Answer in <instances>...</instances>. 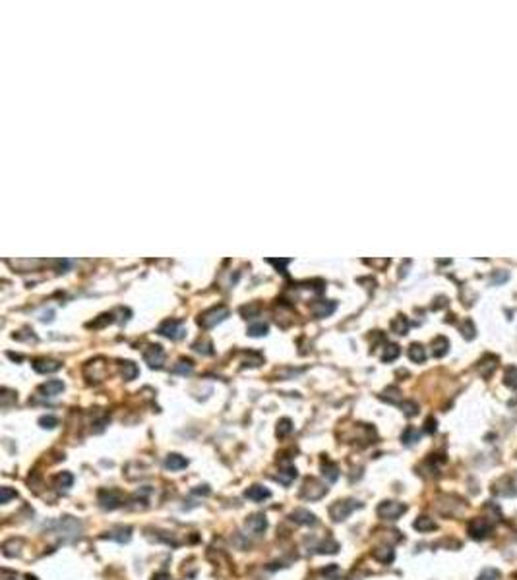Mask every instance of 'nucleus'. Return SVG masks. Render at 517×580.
Wrapping results in <instances>:
<instances>
[{
    "mask_svg": "<svg viewBox=\"0 0 517 580\" xmlns=\"http://www.w3.org/2000/svg\"><path fill=\"white\" fill-rule=\"evenodd\" d=\"M492 530H494V524L486 516H474L467 524V532L473 540H484L492 534Z\"/></svg>",
    "mask_w": 517,
    "mask_h": 580,
    "instance_id": "obj_1",
    "label": "nucleus"
},
{
    "mask_svg": "<svg viewBox=\"0 0 517 580\" xmlns=\"http://www.w3.org/2000/svg\"><path fill=\"white\" fill-rule=\"evenodd\" d=\"M362 505L358 503V501H355V499H343V501H335L331 507H329V516H331V520L335 522H341L345 520L353 510H356V508H360Z\"/></svg>",
    "mask_w": 517,
    "mask_h": 580,
    "instance_id": "obj_2",
    "label": "nucleus"
},
{
    "mask_svg": "<svg viewBox=\"0 0 517 580\" xmlns=\"http://www.w3.org/2000/svg\"><path fill=\"white\" fill-rule=\"evenodd\" d=\"M376 512L382 520H397L401 514L407 512V505L399 501H382L376 508Z\"/></svg>",
    "mask_w": 517,
    "mask_h": 580,
    "instance_id": "obj_3",
    "label": "nucleus"
},
{
    "mask_svg": "<svg viewBox=\"0 0 517 580\" xmlns=\"http://www.w3.org/2000/svg\"><path fill=\"white\" fill-rule=\"evenodd\" d=\"M325 493H327V488L325 484H322L320 480L316 478H306L302 488H300V497L302 499H308V501H318L322 499Z\"/></svg>",
    "mask_w": 517,
    "mask_h": 580,
    "instance_id": "obj_4",
    "label": "nucleus"
},
{
    "mask_svg": "<svg viewBox=\"0 0 517 580\" xmlns=\"http://www.w3.org/2000/svg\"><path fill=\"white\" fill-rule=\"evenodd\" d=\"M492 493H494L496 497H513V495L517 493V484H515V480H513V476L505 474V476L496 480V482L492 484Z\"/></svg>",
    "mask_w": 517,
    "mask_h": 580,
    "instance_id": "obj_5",
    "label": "nucleus"
},
{
    "mask_svg": "<svg viewBox=\"0 0 517 580\" xmlns=\"http://www.w3.org/2000/svg\"><path fill=\"white\" fill-rule=\"evenodd\" d=\"M227 318H229V310H227V308H223V306H219V308H211V310H207V312H204V314L200 316V325L206 327V329H211V327H215L217 323L225 321Z\"/></svg>",
    "mask_w": 517,
    "mask_h": 580,
    "instance_id": "obj_6",
    "label": "nucleus"
},
{
    "mask_svg": "<svg viewBox=\"0 0 517 580\" xmlns=\"http://www.w3.org/2000/svg\"><path fill=\"white\" fill-rule=\"evenodd\" d=\"M122 503H124V497L117 490H101L99 492V505L105 510H115V508L122 507Z\"/></svg>",
    "mask_w": 517,
    "mask_h": 580,
    "instance_id": "obj_7",
    "label": "nucleus"
},
{
    "mask_svg": "<svg viewBox=\"0 0 517 580\" xmlns=\"http://www.w3.org/2000/svg\"><path fill=\"white\" fill-rule=\"evenodd\" d=\"M144 360L148 364L149 368H161L163 362H165V352L159 344H149L146 350H144Z\"/></svg>",
    "mask_w": 517,
    "mask_h": 580,
    "instance_id": "obj_8",
    "label": "nucleus"
},
{
    "mask_svg": "<svg viewBox=\"0 0 517 580\" xmlns=\"http://www.w3.org/2000/svg\"><path fill=\"white\" fill-rule=\"evenodd\" d=\"M159 334L167 336V338H173V340H178V338L184 336V327H182L180 321L171 319V321H165L161 327H159Z\"/></svg>",
    "mask_w": 517,
    "mask_h": 580,
    "instance_id": "obj_9",
    "label": "nucleus"
},
{
    "mask_svg": "<svg viewBox=\"0 0 517 580\" xmlns=\"http://www.w3.org/2000/svg\"><path fill=\"white\" fill-rule=\"evenodd\" d=\"M289 518L295 522V524H300V526H314V524H318L316 514L310 512L308 508H295Z\"/></svg>",
    "mask_w": 517,
    "mask_h": 580,
    "instance_id": "obj_10",
    "label": "nucleus"
},
{
    "mask_svg": "<svg viewBox=\"0 0 517 580\" xmlns=\"http://www.w3.org/2000/svg\"><path fill=\"white\" fill-rule=\"evenodd\" d=\"M246 530L256 534V536L264 534L267 530V518L264 514H252V516L246 518Z\"/></svg>",
    "mask_w": 517,
    "mask_h": 580,
    "instance_id": "obj_11",
    "label": "nucleus"
},
{
    "mask_svg": "<svg viewBox=\"0 0 517 580\" xmlns=\"http://www.w3.org/2000/svg\"><path fill=\"white\" fill-rule=\"evenodd\" d=\"M62 368V364L59 360H51V358H39L33 362V370L37 374H55Z\"/></svg>",
    "mask_w": 517,
    "mask_h": 580,
    "instance_id": "obj_12",
    "label": "nucleus"
},
{
    "mask_svg": "<svg viewBox=\"0 0 517 580\" xmlns=\"http://www.w3.org/2000/svg\"><path fill=\"white\" fill-rule=\"evenodd\" d=\"M62 391H64V383L60 379H49L43 385H39V389H37V392L43 396H57Z\"/></svg>",
    "mask_w": 517,
    "mask_h": 580,
    "instance_id": "obj_13",
    "label": "nucleus"
},
{
    "mask_svg": "<svg viewBox=\"0 0 517 580\" xmlns=\"http://www.w3.org/2000/svg\"><path fill=\"white\" fill-rule=\"evenodd\" d=\"M333 312H335V302H331V300H320L312 306V314L316 318H327Z\"/></svg>",
    "mask_w": 517,
    "mask_h": 580,
    "instance_id": "obj_14",
    "label": "nucleus"
},
{
    "mask_svg": "<svg viewBox=\"0 0 517 580\" xmlns=\"http://www.w3.org/2000/svg\"><path fill=\"white\" fill-rule=\"evenodd\" d=\"M130 536H132V528L130 526H117L113 530L107 532V538L109 540H115L119 544H124V542H130Z\"/></svg>",
    "mask_w": 517,
    "mask_h": 580,
    "instance_id": "obj_15",
    "label": "nucleus"
},
{
    "mask_svg": "<svg viewBox=\"0 0 517 580\" xmlns=\"http://www.w3.org/2000/svg\"><path fill=\"white\" fill-rule=\"evenodd\" d=\"M244 495H246L250 501L260 503V501L269 499V497H271V492H269L267 488H264V486H252V488H248V490L244 492Z\"/></svg>",
    "mask_w": 517,
    "mask_h": 580,
    "instance_id": "obj_16",
    "label": "nucleus"
},
{
    "mask_svg": "<svg viewBox=\"0 0 517 580\" xmlns=\"http://www.w3.org/2000/svg\"><path fill=\"white\" fill-rule=\"evenodd\" d=\"M372 557H374L376 561H380V563L387 565V563H391V561L395 559V551H393V548H389V546L376 548V550L372 551Z\"/></svg>",
    "mask_w": 517,
    "mask_h": 580,
    "instance_id": "obj_17",
    "label": "nucleus"
},
{
    "mask_svg": "<svg viewBox=\"0 0 517 580\" xmlns=\"http://www.w3.org/2000/svg\"><path fill=\"white\" fill-rule=\"evenodd\" d=\"M498 356H492V354H486L484 358H482V362H480V376L482 377H490L494 372H496V368H498Z\"/></svg>",
    "mask_w": 517,
    "mask_h": 580,
    "instance_id": "obj_18",
    "label": "nucleus"
},
{
    "mask_svg": "<svg viewBox=\"0 0 517 580\" xmlns=\"http://www.w3.org/2000/svg\"><path fill=\"white\" fill-rule=\"evenodd\" d=\"M188 466V460L182 456V454H177V452H173V454H169L167 458H165V468L167 470H182V468H186Z\"/></svg>",
    "mask_w": 517,
    "mask_h": 580,
    "instance_id": "obj_19",
    "label": "nucleus"
},
{
    "mask_svg": "<svg viewBox=\"0 0 517 580\" xmlns=\"http://www.w3.org/2000/svg\"><path fill=\"white\" fill-rule=\"evenodd\" d=\"M296 476H298V472H296L295 466L293 464H285L279 470V474H277V480H279L283 486H291L295 482Z\"/></svg>",
    "mask_w": 517,
    "mask_h": 580,
    "instance_id": "obj_20",
    "label": "nucleus"
},
{
    "mask_svg": "<svg viewBox=\"0 0 517 580\" xmlns=\"http://www.w3.org/2000/svg\"><path fill=\"white\" fill-rule=\"evenodd\" d=\"M413 526H414V530H418V532H422V534L438 530V524L434 522V518H430V516H418V518L414 520Z\"/></svg>",
    "mask_w": 517,
    "mask_h": 580,
    "instance_id": "obj_21",
    "label": "nucleus"
},
{
    "mask_svg": "<svg viewBox=\"0 0 517 580\" xmlns=\"http://www.w3.org/2000/svg\"><path fill=\"white\" fill-rule=\"evenodd\" d=\"M322 476H324L329 484L337 482V478H339V468H337V464H333L331 460H324V462H322Z\"/></svg>",
    "mask_w": 517,
    "mask_h": 580,
    "instance_id": "obj_22",
    "label": "nucleus"
},
{
    "mask_svg": "<svg viewBox=\"0 0 517 580\" xmlns=\"http://www.w3.org/2000/svg\"><path fill=\"white\" fill-rule=\"evenodd\" d=\"M447 350H449V340H447L445 336H436V338L432 340V354H434L436 358L445 356Z\"/></svg>",
    "mask_w": 517,
    "mask_h": 580,
    "instance_id": "obj_23",
    "label": "nucleus"
},
{
    "mask_svg": "<svg viewBox=\"0 0 517 580\" xmlns=\"http://www.w3.org/2000/svg\"><path fill=\"white\" fill-rule=\"evenodd\" d=\"M409 358H411V362H414V364H422L424 360H426V350H424V346L418 344V342H413V344L409 346Z\"/></svg>",
    "mask_w": 517,
    "mask_h": 580,
    "instance_id": "obj_24",
    "label": "nucleus"
},
{
    "mask_svg": "<svg viewBox=\"0 0 517 580\" xmlns=\"http://www.w3.org/2000/svg\"><path fill=\"white\" fill-rule=\"evenodd\" d=\"M503 383L509 389H517V368L515 366H507L503 372Z\"/></svg>",
    "mask_w": 517,
    "mask_h": 580,
    "instance_id": "obj_25",
    "label": "nucleus"
},
{
    "mask_svg": "<svg viewBox=\"0 0 517 580\" xmlns=\"http://www.w3.org/2000/svg\"><path fill=\"white\" fill-rule=\"evenodd\" d=\"M418 439H420V432L414 430L413 426H409V428L403 432V435H401V441H403L405 445H414Z\"/></svg>",
    "mask_w": 517,
    "mask_h": 580,
    "instance_id": "obj_26",
    "label": "nucleus"
},
{
    "mask_svg": "<svg viewBox=\"0 0 517 580\" xmlns=\"http://www.w3.org/2000/svg\"><path fill=\"white\" fill-rule=\"evenodd\" d=\"M72 484H74V476L70 472H62L55 478V486L59 490H68V488H72Z\"/></svg>",
    "mask_w": 517,
    "mask_h": 580,
    "instance_id": "obj_27",
    "label": "nucleus"
},
{
    "mask_svg": "<svg viewBox=\"0 0 517 580\" xmlns=\"http://www.w3.org/2000/svg\"><path fill=\"white\" fill-rule=\"evenodd\" d=\"M122 377L126 379V381H132V379H136L138 377V374H140V370H138V366L134 362H122Z\"/></svg>",
    "mask_w": 517,
    "mask_h": 580,
    "instance_id": "obj_28",
    "label": "nucleus"
},
{
    "mask_svg": "<svg viewBox=\"0 0 517 580\" xmlns=\"http://www.w3.org/2000/svg\"><path fill=\"white\" fill-rule=\"evenodd\" d=\"M391 331L397 334H405L407 331H409V321H407V318H403V316H397V318L391 321Z\"/></svg>",
    "mask_w": 517,
    "mask_h": 580,
    "instance_id": "obj_29",
    "label": "nucleus"
},
{
    "mask_svg": "<svg viewBox=\"0 0 517 580\" xmlns=\"http://www.w3.org/2000/svg\"><path fill=\"white\" fill-rule=\"evenodd\" d=\"M380 398H382V400H387V402H391V404H401V394H399V391L395 389V387L385 389V391L380 394Z\"/></svg>",
    "mask_w": 517,
    "mask_h": 580,
    "instance_id": "obj_30",
    "label": "nucleus"
},
{
    "mask_svg": "<svg viewBox=\"0 0 517 580\" xmlns=\"http://www.w3.org/2000/svg\"><path fill=\"white\" fill-rule=\"evenodd\" d=\"M399 354H401V350H399L397 344H385V350L382 354V362H393Z\"/></svg>",
    "mask_w": 517,
    "mask_h": 580,
    "instance_id": "obj_31",
    "label": "nucleus"
},
{
    "mask_svg": "<svg viewBox=\"0 0 517 580\" xmlns=\"http://www.w3.org/2000/svg\"><path fill=\"white\" fill-rule=\"evenodd\" d=\"M194 370V364L192 360H180V362L173 368V374H180V376H188V374H192Z\"/></svg>",
    "mask_w": 517,
    "mask_h": 580,
    "instance_id": "obj_32",
    "label": "nucleus"
},
{
    "mask_svg": "<svg viewBox=\"0 0 517 580\" xmlns=\"http://www.w3.org/2000/svg\"><path fill=\"white\" fill-rule=\"evenodd\" d=\"M293 432V422L289 420V418H283V420H279V424H277V437L279 439H283V437H287V435Z\"/></svg>",
    "mask_w": 517,
    "mask_h": 580,
    "instance_id": "obj_33",
    "label": "nucleus"
},
{
    "mask_svg": "<svg viewBox=\"0 0 517 580\" xmlns=\"http://www.w3.org/2000/svg\"><path fill=\"white\" fill-rule=\"evenodd\" d=\"M267 323H264V321H258V323H252L250 327H248V334L250 336H264V334L267 333Z\"/></svg>",
    "mask_w": 517,
    "mask_h": 580,
    "instance_id": "obj_34",
    "label": "nucleus"
},
{
    "mask_svg": "<svg viewBox=\"0 0 517 580\" xmlns=\"http://www.w3.org/2000/svg\"><path fill=\"white\" fill-rule=\"evenodd\" d=\"M500 578H502V574H500L498 568H494V566H486V568L478 574V578L476 580H500Z\"/></svg>",
    "mask_w": 517,
    "mask_h": 580,
    "instance_id": "obj_35",
    "label": "nucleus"
},
{
    "mask_svg": "<svg viewBox=\"0 0 517 580\" xmlns=\"http://www.w3.org/2000/svg\"><path fill=\"white\" fill-rule=\"evenodd\" d=\"M337 550H339V544H337L335 540L327 538V542H324V544L318 548V553H337Z\"/></svg>",
    "mask_w": 517,
    "mask_h": 580,
    "instance_id": "obj_36",
    "label": "nucleus"
},
{
    "mask_svg": "<svg viewBox=\"0 0 517 580\" xmlns=\"http://www.w3.org/2000/svg\"><path fill=\"white\" fill-rule=\"evenodd\" d=\"M401 408H403L405 416H409V418H413V416H416V414H418V404H416V402H413V400L401 402Z\"/></svg>",
    "mask_w": 517,
    "mask_h": 580,
    "instance_id": "obj_37",
    "label": "nucleus"
},
{
    "mask_svg": "<svg viewBox=\"0 0 517 580\" xmlns=\"http://www.w3.org/2000/svg\"><path fill=\"white\" fill-rule=\"evenodd\" d=\"M322 574H324L325 578H329V580H337V578H339V574H341V568L337 565H329V566H325L324 570H322Z\"/></svg>",
    "mask_w": 517,
    "mask_h": 580,
    "instance_id": "obj_38",
    "label": "nucleus"
},
{
    "mask_svg": "<svg viewBox=\"0 0 517 580\" xmlns=\"http://www.w3.org/2000/svg\"><path fill=\"white\" fill-rule=\"evenodd\" d=\"M39 426L45 428V430H53V428L59 426V420H57L55 416H41V418H39Z\"/></svg>",
    "mask_w": 517,
    "mask_h": 580,
    "instance_id": "obj_39",
    "label": "nucleus"
},
{
    "mask_svg": "<svg viewBox=\"0 0 517 580\" xmlns=\"http://www.w3.org/2000/svg\"><path fill=\"white\" fill-rule=\"evenodd\" d=\"M507 278H509V273H507V271H496V273L492 275V278H490V284H494V286H496V284H503Z\"/></svg>",
    "mask_w": 517,
    "mask_h": 580,
    "instance_id": "obj_40",
    "label": "nucleus"
},
{
    "mask_svg": "<svg viewBox=\"0 0 517 580\" xmlns=\"http://www.w3.org/2000/svg\"><path fill=\"white\" fill-rule=\"evenodd\" d=\"M461 333H463V336H465V338H473V336H474V325H473V321L465 319V323L461 325Z\"/></svg>",
    "mask_w": 517,
    "mask_h": 580,
    "instance_id": "obj_41",
    "label": "nucleus"
},
{
    "mask_svg": "<svg viewBox=\"0 0 517 580\" xmlns=\"http://www.w3.org/2000/svg\"><path fill=\"white\" fill-rule=\"evenodd\" d=\"M16 497H18V493H16L14 490H10V488H2V492H0V503L6 505L10 499H16Z\"/></svg>",
    "mask_w": 517,
    "mask_h": 580,
    "instance_id": "obj_42",
    "label": "nucleus"
},
{
    "mask_svg": "<svg viewBox=\"0 0 517 580\" xmlns=\"http://www.w3.org/2000/svg\"><path fill=\"white\" fill-rule=\"evenodd\" d=\"M211 342H209V340H204V342H202V340H198V342H196V344H194V350H196V352H200V354H211V352H213V350H211Z\"/></svg>",
    "mask_w": 517,
    "mask_h": 580,
    "instance_id": "obj_43",
    "label": "nucleus"
},
{
    "mask_svg": "<svg viewBox=\"0 0 517 580\" xmlns=\"http://www.w3.org/2000/svg\"><path fill=\"white\" fill-rule=\"evenodd\" d=\"M434 432H436V420H434V418H428L426 424H424V434L432 435Z\"/></svg>",
    "mask_w": 517,
    "mask_h": 580,
    "instance_id": "obj_44",
    "label": "nucleus"
},
{
    "mask_svg": "<svg viewBox=\"0 0 517 580\" xmlns=\"http://www.w3.org/2000/svg\"><path fill=\"white\" fill-rule=\"evenodd\" d=\"M260 312V306H252V308H242V316H246V318H252L254 314H258Z\"/></svg>",
    "mask_w": 517,
    "mask_h": 580,
    "instance_id": "obj_45",
    "label": "nucleus"
},
{
    "mask_svg": "<svg viewBox=\"0 0 517 580\" xmlns=\"http://www.w3.org/2000/svg\"><path fill=\"white\" fill-rule=\"evenodd\" d=\"M151 580H173V578H171V574H169L167 570H161V572L153 574V578H151Z\"/></svg>",
    "mask_w": 517,
    "mask_h": 580,
    "instance_id": "obj_46",
    "label": "nucleus"
},
{
    "mask_svg": "<svg viewBox=\"0 0 517 580\" xmlns=\"http://www.w3.org/2000/svg\"><path fill=\"white\" fill-rule=\"evenodd\" d=\"M192 493H198V495H200V493H204V495H207V493H209V488H207V486H198V488H196Z\"/></svg>",
    "mask_w": 517,
    "mask_h": 580,
    "instance_id": "obj_47",
    "label": "nucleus"
},
{
    "mask_svg": "<svg viewBox=\"0 0 517 580\" xmlns=\"http://www.w3.org/2000/svg\"><path fill=\"white\" fill-rule=\"evenodd\" d=\"M509 580H517V572H513V574L509 576Z\"/></svg>",
    "mask_w": 517,
    "mask_h": 580,
    "instance_id": "obj_48",
    "label": "nucleus"
}]
</instances>
